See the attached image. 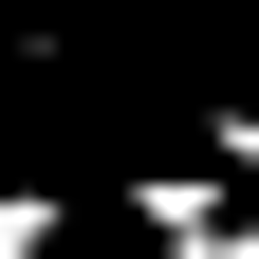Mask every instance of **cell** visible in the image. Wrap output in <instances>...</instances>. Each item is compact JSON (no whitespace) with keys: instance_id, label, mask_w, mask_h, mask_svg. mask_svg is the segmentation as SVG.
<instances>
[{"instance_id":"2","label":"cell","mask_w":259,"mask_h":259,"mask_svg":"<svg viewBox=\"0 0 259 259\" xmlns=\"http://www.w3.org/2000/svg\"><path fill=\"white\" fill-rule=\"evenodd\" d=\"M185 148H204L222 185H259V111H204V130H185Z\"/></svg>"},{"instance_id":"1","label":"cell","mask_w":259,"mask_h":259,"mask_svg":"<svg viewBox=\"0 0 259 259\" xmlns=\"http://www.w3.org/2000/svg\"><path fill=\"white\" fill-rule=\"evenodd\" d=\"M56 222H74L56 185H0V259H56Z\"/></svg>"},{"instance_id":"3","label":"cell","mask_w":259,"mask_h":259,"mask_svg":"<svg viewBox=\"0 0 259 259\" xmlns=\"http://www.w3.org/2000/svg\"><path fill=\"white\" fill-rule=\"evenodd\" d=\"M167 259H259V204H222L204 241H167Z\"/></svg>"}]
</instances>
